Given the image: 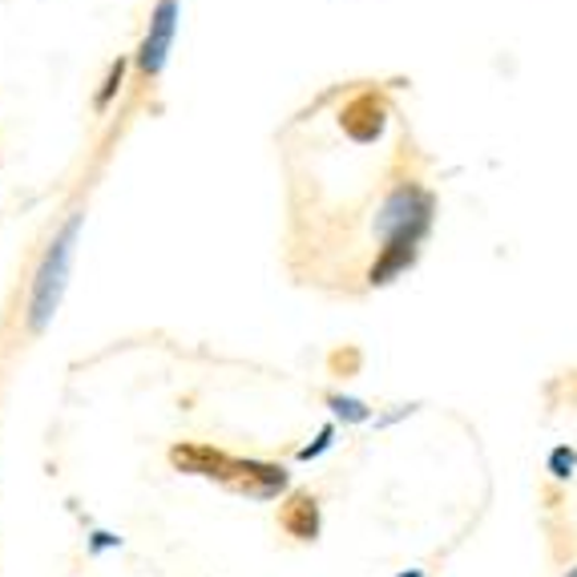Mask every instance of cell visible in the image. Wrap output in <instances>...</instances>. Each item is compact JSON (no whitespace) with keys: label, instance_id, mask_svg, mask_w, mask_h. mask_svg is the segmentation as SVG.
Wrapping results in <instances>:
<instances>
[{"label":"cell","instance_id":"obj_1","mask_svg":"<svg viewBox=\"0 0 577 577\" xmlns=\"http://www.w3.org/2000/svg\"><path fill=\"white\" fill-rule=\"evenodd\" d=\"M81 223L85 215L73 211V215L61 223L45 255H40V267L33 275V291H28V327L33 332H45L53 323L61 299H65V287H69V271H73V251H77V235H81Z\"/></svg>","mask_w":577,"mask_h":577},{"label":"cell","instance_id":"obj_2","mask_svg":"<svg viewBox=\"0 0 577 577\" xmlns=\"http://www.w3.org/2000/svg\"><path fill=\"white\" fill-rule=\"evenodd\" d=\"M432 211H436V202H432L429 190L417 187V182H400V187L384 199V206L376 211L372 230H376V239L384 242V247H392V242L420 247L432 227Z\"/></svg>","mask_w":577,"mask_h":577},{"label":"cell","instance_id":"obj_3","mask_svg":"<svg viewBox=\"0 0 577 577\" xmlns=\"http://www.w3.org/2000/svg\"><path fill=\"white\" fill-rule=\"evenodd\" d=\"M178 21H182V4L178 0H158L154 13H149V28L142 45H137V69L146 77H158L166 69V57L175 49V37H178Z\"/></svg>","mask_w":577,"mask_h":577},{"label":"cell","instance_id":"obj_4","mask_svg":"<svg viewBox=\"0 0 577 577\" xmlns=\"http://www.w3.org/2000/svg\"><path fill=\"white\" fill-rule=\"evenodd\" d=\"M287 469L275 465V460H242L235 457V469H230V481L227 489L239 493V497H251V501H275L279 493H287Z\"/></svg>","mask_w":577,"mask_h":577},{"label":"cell","instance_id":"obj_5","mask_svg":"<svg viewBox=\"0 0 577 577\" xmlns=\"http://www.w3.org/2000/svg\"><path fill=\"white\" fill-rule=\"evenodd\" d=\"M170 465L187 477H202V481H230V469H235V457L215 448V444H202V441H182L170 448Z\"/></svg>","mask_w":577,"mask_h":577},{"label":"cell","instance_id":"obj_6","mask_svg":"<svg viewBox=\"0 0 577 577\" xmlns=\"http://www.w3.org/2000/svg\"><path fill=\"white\" fill-rule=\"evenodd\" d=\"M279 529L296 541H320V529H323L320 497H315L311 489L287 493L279 505Z\"/></svg>","mask_w":577,"mask_h":577},{"label":"cell","instance_id":"obj_7","mask_svg":"<svg viewBox=\"0 0 577 577\" xmlns=\"http://www.w3.org/2000/svg\"><path fill=\"white\" fill-rule=\"evenodd\" d=\"M327 408H332L344 424H368V420H372V408H368L363 400H356V396H339V392H332V396H327Z\"/></svg>","mask_w":577,"mask_h":577},{"label":"cell","instance_id":"obj_8","mask_svg":"<svg viewBox=\"0 0 577 577\" xmlns=\"http://www.w3.org/2000/svg\"><path fill=\"white\" fill-rule=\"evenodd\" d=\"M121 81H125V61H113V65H109V73H106V81H101V89H97V113H106L109 106H113V97L121 94Z\"/></svg>","mask_w":577,"mask_h":577},{"label":"cell","instance_id":"obj_9","mask_svg":"<svg viewBox=\"0 0 577 577\" xmlns=\"http://www.w3.org/2000/svg\"><path fill=\"white\" fill-rule=\"evenodd\" d=\"M574 469H577V453L569 448V444H557V448L550 453V472L557 477V481H569Z\"/></svg>","mask_w":577,"mask_h":577},{"label":"cell","instance_id":"obj_10","mask_svg":"<svg viewBox=\"0 0 577 577\" xmlns=\"http://www.w3.org/2000/svg\"><path fill=\"white\" fill-rule=\"evenodd\" d=\"M332 444H336V429H332V424H323L320 436H315V444H303V448H299V460H315V457H323V453H327Z\"/></svg>","mask_w":577,"mask_h":577},{"label":"cell","instance_id":"obj_11","mask_svg":"<svg viewBox=\"0 0 577 577\" xmlns=\"http://www.w3.org/2000/svg\"><path fill=\"white\" fill-rule=\"evenodd\" d=\"M121 538H113V533H106V529H97L94 541H89V553H101V550H118Z\"/></svg>","mask_w":577,"mask_h":577},{"label":"cell","instance_id":"obj_12","mask_svg":"<svg viewBox=\"0 0 577 577\" xmlns=\"http://www.w3.org/2000/svg\"><path fill=\"white\" fill-rule=\"evenodd\" d=\"M396 577H424L420 569H404V574H396Z\"/></svg>","mask_w":577,"mask_h":577},{"label":"cell","instance_id":"obj_13","mask_svg":"<svg viewBox=\"0 0 577 577\" xmlns=\"http://www.w3.org/2000/svg\"><path fill=\"white\" fill-rule=\"evenodd\" d=\"M565 577H577V565H574V569H569V574H565Z\"/></svg>","mask_w":577,"mask_h":577}]
</instances>
